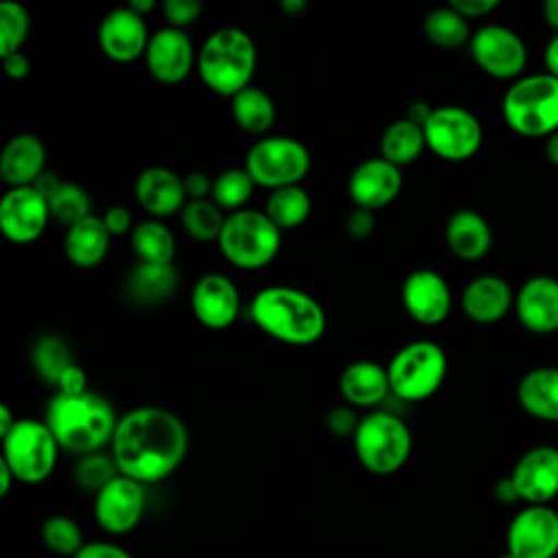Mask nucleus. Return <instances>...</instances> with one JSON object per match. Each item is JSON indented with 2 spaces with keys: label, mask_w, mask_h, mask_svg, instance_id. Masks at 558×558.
<instances>
[{
  "label": "nucleus",
  "mask_w": 558,
  "mask_h": 558,
  "mask_svg": "<svg viewBox=\"0 0 558 558\" xmlns=\"http://www.w3.org/2000/svg\"><path fill=\"white\" fill-rule=\"evenodd\" d=\"M131 248L144 264H172L177 253L174 233L157 218H146L131 231Z\"/></svg>",
  "instance_id": "obj_33"
},
{
  "label": "nucleus",
  "mask_w": 558,
  "mask_h": 558,
  "mask_svg": "<svg viewBox=\"0 0 558 558\" xmlns=\"http://www.w3.org/2000/svg\"><path fill=\"white\" fill-rule=\"evenodd\" d=\"M427 150L445 161L471 159L484 140V131L475 113L458 105L434 107L429 120L423 124Z\"/></svg>",
  "instance_id": "obj_11"
},
{
  "label": "nucleus",
  "mask_w": 558,
  "mask_h": 558,
  "mask_svg": "<svg viewBox=\"0 0 558 558\" xmlns=\"http://www.w3.org/2000/svg\"><path fill=\"white\" fill-rule=\"evenodd\" d=\"M13 482H17L15 475H13V471L0 460V497H7V495H9Z\"/></svg>",
  "instance_id": "obj_55"
},
{
  "label": "nucleus",
  "mask_w": 558,
  "mask_h": 558,
  "mask_svg": "<svg viewBox=\"0 0 558 558\" xmlns=\"http://www.w3.org/2000/svg\"><path fill=\"white\" fill-rule=\"evenodd\" d=\"M111 246V233L107 231L102 216H87L74 227L65 229L63 253L76 268H96L105 262Z\"/></svg>",
  "instance_id": "obj_28"
},
{
  "label": "nucleus",
  "mask_w": 558,
  "mask_h": 558,
  "mask_svg": "<svg viewBox=\"0 0 558 558\" xmlns=\"http://www.w3.org/2000/svg\"><path fill=\"white\" fill-rule=\"evenodd\" d=\"M129 7H131L135 13H140V15L144 17V15H148V13L157 7V2H155V0H131Z\"/></svg>",
  "instance_id": "obj_60"
},
{
  "label": "nucleus",
  "mask_w": 558,
  "mask_h": 558,
  "mask_svg": "<svg viewBox=\"0 0 558 558\" xmlns=\"http://www.w3.org/2000/svg\"><path fill=\"white\" fill-rule=\"evenodd\" d=\"M98 48L100 52L116 63H133L144 59L150 33L140 13L129 4L111 9L98 24Z\"/></svg>",
  "instance_id": "obj_18"
},
{
  "label": "nucleus",
  "mask_w": 558,
  "mask_h": 558,
  "mask_svg": "<svg viewBox=\"0 0 558 558\" xmlns=\"http://www.w3.org/2000/svg\"><path fill=\"white\" fill-rule=\"evenodd\" d=\"M517 399L530 416L558 423V368L538 366L525 373L517 386Z\"/></svg>",
  "instance_id": "obj_29"
},
{
  "label": "nucleus",
  "mask_w": 558,
  "mask_h": 558,
  "mask_svg": "<svg viewBox=\"0 0 558 558\" xmlns=\"http://www.w3.org/2000/svg\"><path fill=\"white\" fill-rule=\"evenodd\" d=\"M432 111H434V107H432L429 102H425V100H412V102L408 105L405 118H408L410 122H414V124L423 126V124L429 120Z\"/></svg>",
  "instance_id": "obj_52"
},
{
  "label": "nucleus",
  "mask_w": 558,
  "mask_h": 558,
  "mask_svg": "<svg viewBox=\"0 0 558 558\" xmlns=\"http://www.w3.org/2000/svg\"><path fill=\"white\" fill-rule=\"evenodd\" d=\"M41 541L46 549L65 558H74L85 545L78 523L65 514H52L44 521Z\"/></svg>",
  "instance_id": "obj_41"
},
{
  "label": "nucleus",
  "mask_w": 558,
  "mask_h": 558,
  "mask_svg": "<svg viewBox=\"0 0 558 558\" xmlns=\"http://www.w3.org/2000/svg\"><path fill=\"white\" fill-rule=\"evenodd\" d=\"M312 168V155L307 146L288 135H266L257 140L244 157V170L255 185L266 190H279L288 185H301Z\"/></svg>",
  "instance_id": "obj_10"
},
{
  "label": "nucleus",
  "mask_w": 558,
  "mask_h": 558,
  "mask_svg": "<svg viewBox=\"0 0 558 558\" xmlns=\"http://www.w3.org/2000/svg\"><path fill=\"white\" fill-rule=\"evenodd\" d=\"M514 493L527 506H549L558 497V449L538 445L527 449L508 475Z\"/></svg>",
  "instance_id": "obj_17"
},
{
  "label": "nucleus",
  "mask_w": 558,
  "mask_h": 558,
  "mask_svg": "<svg viewBox=\"0 0 558 558\" xmlns=\"http://www.w3.org/2000/svg\"><path fill=\"white\" fill-rule=\"evenodd\" d=\"M460 305L469 320L490 325L501 320L510 312V307L514 305V294L504 277L480 275L464 286Z\"/></svg>",
  "instance_id": "obj_24"
},
{
  "label": "nucleus",
  "mask_w": 558,
  "mask_h": 558,
  "mask_svg": "<svg viewBox=\"0 0 558 558\" xmlns=\"http://www.w3.org/2000/svg\"><path fill=\"white\" fill-rule=\"evenodd\" d=\"M20 418H15L13 416V412H11V408L7 405V403H0V438L2 436H7L13 427H15V423H17Z\"/></svg>",
  "instance_id": "obj_54"
},
{
  "label": "nucleus",
  "mask_w": 558,
  "mask_h": 558,
  "mask_svg": "<svg viewBox=\"0 0 558 558\" xmlns=\"http://www.w3.org/2000/svg\"><path fill=\"white\" fill-rule=\"evenodd\" d=\"M362 416L355 414V408L351 405H336L327 412L325 416V425L327 429L338 436V438H353L355 432H357V425H360Z\"/></svg>",
  "instance_id": "obj_44"
},
{
  "label": "nucleus",
  "mask_w": 558,
  "mask_h": 558,
  "mask_svg": "<svg viewBox=\"0 0 558 558\" xmlns=\"http://www.w3.org/2000/svg\"><path fill=\"white\" fill-rule=\"evenodd\" d=\"M120 475V469L111 456V451H96L81 456L74 464V484L85 493L102 490L111 480Z\"/></svg>",
  "instance_id": "obj_40"
},
{
  "label": "nucleus",
  "mask_w": 558,
  "mask_h": 558,
  "mask_svg": "<svg viewBox=\"0 0 558 558\" xmlns=\"http://www.w3.org/2000/svg\"><path fill=\"white\" fill-rule=\"evenodd\" d=\"M190 449L181 416L166 408L140 405L118 418L109 451L122 475L148 486L170 477Z\"/></svg>",
  "instance_id": "obj_1"
},
{
  "label": "nucleus",
  "mask_w": 558,
  "mask_h": 558,
  "mask_svg": "<svg viewBox=\"0 0 558 558\" xmlns=\"http://www.w3.org/2000/svg\"><path fill=\"white\" fill-rule=\"evenodd\" d=\"M144 508L146 486L122 473L94 495V519L100 530L113 536L133 532L144 517Z\"/></svg>",
  "instance_id": "obj_14"
},
{
  "label": "nucleus",
  "mask_w": 558,
  "mask_h": 558,
  "mask_svg": "<svg viewBox=\"0 0 558 558\" xmlns=\"http://www.w3.org/2000/svg\"><path fill=\"white\" fill-rule=\"evenodd\" d=\"M59 442L46 421L20 418L15 427L2 436V462L22 484L46 482L59 460Z\"/></svg>",
  "instance_id": "obj_9"
},
{
  "label": "nucleus",
  "mask_w": 558,
  "mask_h": 558,
  "mask_svg": "<svg viewBox=\"0 0 558 558\" xmlns=\"http://www.w3.org/2000/svg\"><path fill=\"white\" fill-rule=\"evenodd\" d=\"M31 362L35 373L50 386H57L63 371L74 364L70 344L57 333H46L35 340L31 349Z\"/></svg>",
  "instance_id": "obj_36"
},
{
  "label": "nucleus",
  "mask_w": 558,
  "mask_h": 558,
  "mask_svg": "<svg viewBox=\"0 0 558 558\" xmlns=\"http://www.w3.org/2000/svg\"><path fill=\"white\" fill-rule=\"evenodd\" d=\"M190 305L194 318L207 329H227L242 312L240 290L222 272L201 275L192 288Z\"/></svg>",
  "instance_id": "obj_19"
},
{
  "label": "nucleus",
  "mask_w": 558,
  "mask_h": 558,
  "mask_svg": "<svg viewBox=\"0 0 558 558\" xmlns=\"http://www.w3.org/2000/svg\"><path fill=\"white\" fill-rule=\"evenodd\" d=\"M425 37L445 50H453L471 41V26L469 20L462 17L453 7H438L432 9L423 20Z\"/></svg>",
  "instance_id": "obj_35"
},
{
  "label": "nucleus",
  "mask_w": 558,
  "mask_h": 558,
  "mask_svg": "<svg viewBox=\"0 0 558 558\" xmlns=\"http://www.w3.org/2000/svg\"><path fill=\"white\" fill-rule=\"evenodd\" d=\"M2 68H4V74L13 81H22L28 76L31 72V59L20 50V52H13V54H7L2 57Z\"/></svg>",
  "instance_id": "obj_51"
},
{
  "label": "nucleus",
  "mask_w": 558,
  "mask_h": 558,
  "mask_svg": "<svg viewBox=\"0 0 558 558\" xmlns=\"http://www.w3.org/2000/svg\"><path fill=\"white\" fill-rule=\"evenodd\" d=\"M177 288V270L172 264H144L137 266L126 277V292L133 301L142 305H155L166 301Z\"/></svg>",
  "instance_id": "obj_30"
},
{
  "label": "nucleus",
  "mask_w": 558,
  "mask_h": 558,
  "mask_svg": "<svg viewBox=\"0 0 558 558\" xmlns=\"http://www.w3.org/2000/svg\"><path fill=\"white\" fill-rule=\"evenodd\" d=\"M231 118L242 131L264 135L277 120V107L262 87L248 85L231 98Z\"/></svg>",
  "instance_id": "obj_32"
},
{
  "label": "nucleus",
  "mask_w": 558,
  "mask_h": 558,
  "mask_svg": "<svg viewBox=\"0 0 558 558\" xmlns=\"http://www.w3.org/2000/svg\"><path fill=\"white\" fill-rule=\"evenodd\" d=\"M401 168L392 166L379 155L357 163L347 181V194L353 207H362L368 211H377L390 205L401 194Z\"/></svg>",
  "instance_id": "obj_21"
},
{
  "label": "nucleus",
  "mask_w": 558,
  "mask_h": 558,
  "mask_svg": "<svg viewBox=\"0 0 558 558\" xmlns=\"http://www.w3.org/2000/svg\"><path fill=\"white\" fill-rule=\"evenodd\" d=\"M469 50L482 72L493 78H519L527 63L523 39L508 26L486 24L471 35Z\"/></svg>",
  "instance_id": "obj_12"
},
{
  "label": "nucleus",
  "mask_w": 558,
  "mask_h": 558,
  "mask_svg": "<svg viewBox=\"0 0 558 558\" xmlns=\"http://www.w3.org/2000/svg\"><path fill=\"white\" fill-rule=\"evenodd\" d=\"M543 17H545V22L558 33V0H545V4H543Z\"/></svg>",
  "instance_id": "obj_58"
},
{
  "label": "nucleus",
  "mask_w": 558,
  "mask_h": 558,
  "mask_svg": "<svg viewBox=\"0 0 558 558\" xmlns=\"http://www.w3.org/2000/svg\"><path fill=\"white\" fill-rule=\"evenodd\" d=\"M257 68L253 37L238 26L216 28L198 48L196 72L203 85L225 98L246 89Z\"/></svg>",
  "instance_id": "obj_4"
},
{
  "label": "nucleus",
  "mask_w": 558,
  "mask_h": 558,
  "mask_svg": "<svg viewBox=\"0 0 558 558\" xmlns=\"http://www.w3.org/2000/svg\"><path fill=\"white\" fill-rule=\"evenodd\" d=\"M281 229L262 209L244 207L227 214L218 238L220 255L240 270H259L281 251Z\"/></svg>",
  "instance_id": "obj_6"
},
{
  "label": "nucleus",
  "mask_w": 558,
  "mask_h": 558,
  "mask_svg": "<svg viewBox=\"0 0 558 558\" xmlns=\"http://www.w3.org/2000/svg\"><path fill=\"white\" fill-rule=\"evenodd\" d=\"M497 499L499 501H506V504H510V501H514V499H519L517 497V493H514V486H512V482H510V477H506V480H501L499 484H497Z\"/></svg>",
  "instance_id": "obj_57"
},
{
  "label": "nucleus",
  "mask_w": 558,
  "mask_h": 558,
  "mask_svg": "<svg viewBox=\"0 0 558 558\" xmlns=\"http://www.w3.org/2000/svg\"><path fill=\"white\" fill-rule=\"evenodd\" d=\"M504 122L523 137L558 131V78L543 72L517 78L501 100Z\"/></svg>",
  "instance_id": "obj_5"
},
{
  "label": "nucleus",
  "mask_w": 558,
  "mask_h": 558,
  "mask_svg": "<svg viewBox=\"0 0 558 558\" xmlns=\"http://www.w3.org/2000/svg\"><path fill=\"white\" fill-rule=\"evenodd\" d=\"M425 148L427 144L423 126L410 122L408 118L390 122L379 137V157L397 168L414 163Z\"/></svg>",
  "instance_id": "obj_31"
},
{
  "label": "nucleus",
  "mask_w": 558,
  "mask_h": 558,
  "mask_svg": "<svg viewBox=\"0 0 558 558\" xmlns=\"http://www.w3.org/2000/svg\"><path fill=\"white\" fill-rule=\"evenodd\" d=\"M340 395L351 408H377L390 392L388 371L373 360H355L347 364L338 379Z\"/></svg>",
  "instance_id": "obj_26"
},
{
  "label": "nucleus",
  "mask_w": 558,
  "mask_h": 558,
  "mask_svg": "<svg viewBox=\"0 0 558 558\" xmlns=\"http://www.w3.org/2000/svg\"><path fill=\"white\" fill-rule=\"evenodd\" d=\"M102 222L107 227V231L111 233V238H118V235H131V231L135 229L133 225V214L129 211V207L124 205H111L105 209L102 214Z\"/></svg>",
  "instance_id": "obj_46"
},
{
  "label": "nucleus",
  "mask_w": 558,
  "mask_h": 558,
  "mask_svg": "<svg viewBox=\"0 0 558 558\" xmlns=\"http://www.w3.org/2000/svg\"><path fill=\"white\" fill-rule=\"evenodd\" d=\"M87 390V373L76 362L68 366L57 381V392L61 395H83Z\"/></svg>",
  "instance_id": "obj_47"
},
{
  "label": "nucleus",
  "mask_w": 558,
  "mask_h": 558,
  "mask_svg": "<svg viewBox=\"0 0 558 558\" xmlns=\"http://www.w3.org/2000/svg\"><path fill=\"white\" fill-rule=\"evenodd\" d=\"M405 314L425 327L440 325L451 312V290L445 277L432 268L412 270L401 286Z\"/></svg>",
  "instance_id": "obj_20"
},
{
  "label": "nucleus",
  "mask_w": 558,
  "mask_h": 558,
  "mask_svg": "<svg viewBox=\"0 0 558 558\" xmlns=\"http://www.w3.org/2000/svg\"><path fill=\"white\" fill-rule=\"evenodd\" d=\"M506 551L517 558L558 556V512L551 506H525L506 530Z\"/></svg>",
  "instance_id": "obj_13"
},
{
  "label": "nucleus",
  "mask_w": 558,
  "mask_h": 558,
  "mask_svg": "<svg viewBox=\"0 0 558 558\" xmlns=\"http://www.w3.org/2000/svg\"><path fill=\"white\" fill-rule=\"evenodd\" d=\"M545 155L551 163L558 166V131H554L545 142Z\"/></svg>",
  "instance_id": "obj_59"
},
{
  "label": "nucleus",
  "mask_w": 558,
  "mask_h": 558,
  "mask_svg": "<svg viewBox=\"0 0 558 558\" xmlns=\"http://www.w3.org/2000/svg\"><path fill=\"white\" fill-rule=\"evenodd\" d=\"M255 181L244 168H227L214 179L211 187V201L225 211L233 214L246 207L255 192Z\"/></svg>",
  "instance_id": "obj_38"
},
{
  "label": "nucleus",
  "mask_w": 558,
  "mask_h": 558,
  "mask_svg": "<svg viewBox=\"0 0 558 558\" xmlns=\"http://www.w3.org/2000/svg\"><path fill=\"white\" fill-rule=\"evenodd\" d=\"M183 185H185V194L187 201H205L211 198V187H214V179H209L205 172L194 170L187 172L183 177Z\"/></svg>",
  "instance_id": "obj_49"
},
{
  "label": "nucleus",
  "mask_w": 558,
  "mask_h": 558,
  "mask_svg": "<svg viewBox=\"0 0 558 558\" xmlns=\"http://www.w3.org/2000/svg\"><path fill=\"white\" fill-rule=\"evenodd\" d=\"M281 11L290 17H299L301 13L307 11V2L305 0H281Z\"/></svg>",
  "instance_id": "obj_56"
},
{
  "label": "nucleus",
  "mask_w": 558,
  "mask_h": 558,
  "mask_svg": "<svg viewBox=\"0 0 558 558\" xmlns=\"http://www.w3.org/2000/svg\"><path fill=\"white\" fill-rule=\"evenodd\" d=\"M499 558H517V556H512V554H508V551H504Z\"/></svg>",
  "instance_id": "obj_61"
},
{
  "label": "nucleus",
  "mask_w": 558,
  "mask_h": 558,
  "mask_svg": "<svg viewBox=\"0 0 558 558\" xmlns=\"http://www.w3.org/2000/svg\"><path fill=\"white\" fill-rule=\"evenodd\" d=\"M390 392L401 401L429 399L447 377V355L434 340L403 344L386 364Z\"/></svg>",
  "instance_id": "obj_8"
},
{
  "label": "nucleus",
  "mask_w": 558,
  "mask_h": 558,
  "mask_svg": "<svg viewBox=\"0 0 558 558\" xmlns=\"http://www.w3.org/2000/svg\"><path fill=\"white\" fill-rule=\"evenodd\" d=\"M447 248L462 262L482 259L493 246L490 225L475 209H458L445 225Z\"/></svg>",
  "instance_id": "obj_27"
},
{
  "label": "nucleus",
  "mask_w": 558,
  "mask_h": 558,
  "mask_svg": "<svg viewBox=\"0 0 558 558\" xmlns=\"http://www.w3.org/2000/svg\"><path fill=\"white\" fill-rule=\"evenodd\" d=\"M266 216L281 231H292L301 227L312 214V196L303 185H288L272 190L264 205Z\"/></svg>",
  "instance_id": "obj_34"
},
{
  "label": "nucleus",
  "mask_w": 558,
  "mask_h": 558,
  "mask_svg": "<svg viewBox=\"0 0 558 558\" xmlns=\"http://www.w3.org/2000/svg\"><path fill=\"white\" fill-rule=\"evenodd\" d=\"M248 316L266 336L292 347L314 344L327 329L323 305L312 294L292 286L257 290L248 303Z\"/></svg>",
  "instance_id": "obj_2"
},
{
  "label": "nucleus",
  "mask_w": 558,
  "mask_h": 558,
  "mask_svg": "<svg viewBox=\"0 0 558 558\" xmlns=\"http://www.w3.org/2000/svg\"><path fill=\"white\" fill-rule=\"evenodd\" d=\"M353 440L357 462L373 475H392L410 458L412 434L405 421L386 410L362 416Z\"/></svg>",
  "instance_id": "obj_7"
},
{
  "label": "nucleus",
  "mask_w": 558,
  "mask_h": 558,
  "mask_svg": "<svg viewBox=\"0 0 558 558\" xmlns=\"http://www.w3.org/2000/svg\"><path fill=\"white\" fill-rule=\"evenodd\" d=\"M181 227L196 242H218L227 214L211 201H187L181 209Z\"/></svg>",
  "instance_id": "obj_37"
},
{
  "label": "nucleus",
  "mask_w": 558,
  "mask_h": 558,
  "mask_svg": "<svg viewBox=\"0 0 558 558\" xmlns=\"http://www.w3.org/2000/svg\"><path fill=\"white\" fill-rule=\"evenodd\" d=\"M543 59H545L547 74H551V76H556V78H558V33L547 41Z\"/></svg>",
  "instance_id": "obj_53"
},
{
  "label": "nucleus",
  "mask_w": 558,
  "mask_h": 558,
  "mask_svg": "<svg viewBox=\"0 0 558 558\" xmlns=\"http://www.w3.org/2000/svg\"><path fill=\"white\" fill-rule=\"evenodd\" d=\"M449 7H453L462 17H484L490 11L499 7V0H451Z\"/></svg>",
  "instance_id": "obj_50"
},
{
  "label": "nucleus",
  "mask_w": 558,
  "mask_h": 558,
  "mask_svg": "<svg viewBox=\"0 0 558 558\" xmlns=\"http://www.w3.org/2000/svg\"><path fill=\"white\" fill-rule=\"evenodd\" d=\"M48 209L54 222L70 229L92 216V198L83 185L63 181L59 190L48 198Z\"/></svg>",
  "instance_id": "obj_39"
},
{
  "label": "nucleus",
  "mask_w": 558,
  "mask_h": 558,
  "mask_svg": "<svg viewBox=\"0 0 558 558\" xmlns=\"http://www.w3.org/2000/svg\"><path fill=\"white\" fill-rule=\"evenodd\" d=\"M161 13L172 28H185L194 24L201 13H203V2L201 0H163Z\"/></svg>",
  "instance_id": "obj_43"
},
{
  "label": "nucleus",
  "mask_w": 558,
  "mask_h": 558,
  "mask_svg": "<svg viewBox=\"0 0 558 558\" xmlns=\"http://www.w3.org/2000/svg\"><path fill=\"white\" fill-rule=\"evenodd\" d=\"M137 205L148 214V218H170L181 214L187 203L183 177L166 166L144 168L133 185Z\"/></svg>",
  "instance_id": "obj_22"
},
{
  "label": "nucleus",
  "mask_w": 558,
  "mask_h": 558,
  "mask_svg": "<svg viewBox=\"0 0 558 558\" xmlns=\"http://www.w3.org/2000/svg\"><path fill=\"white\" fill-rule=\"evenodd\" d=\"M46 172V146L33 133L13 135L0 153V177L9 187H33Z\"/></svg>",
  "instance_id": "obj_25"
},
{
  "label": "nucleus",
  "mask_w": 558,
  "mask_h": 558,
  "mask_svg": "<svg viewBox=\"0 0 558 558\" xmlns=\"http://www.w3.org/2000/svg\"><path fill=\"white\" fill-rule=\"evenodd\" d=\"M118 418L120 416L105 397L87 390L83 395L54 392L48 401L44 421L54 434L61 451L81 458L111 445Z\"/></svg>",
  "instance_id": "obj_3"
},
{
  "label": "nucleus",
  "mask_w": 558,
  "mask_h": 558,
  "mask_svg": "<svg viewBox=\"0 0 558 558\" xmlns=\"http://www.w3.org/2000/svg\"><path fill=\"white\" fill-rule=\"evenodd\" d=\"M344 229L353 240H366L375 231V211L353 207L344 218Z\"/></svg>",
  "instance_id": "obj_45"
},
{
  "label": "nucleus",
  "mask_w": 558,
  "mask_h": 558,
  "mask_svg": "<svg viewBox=\"0 0 558 558\" xmlns=\"http://www.w3.org/2000/svg\"><path fill=\"white\" fill-rule=\"evenodd\" d=\"M31 31V13L15 0L0 2V54H13L22 50Z\"/></svg>",
  "instance_id": "obj_42"
},
{
  "label": "nucleus",
  "mask_w": 558,
  "mask_h": 558,
  "mask_svg": "<svg viewBox=\"0 0 558 558\" xmlns=\"http://www.w3.org/2000/svg\"><path fill=\"white\" fill-rule=\"evenodd\" d=\"M196 54L198 50L185 31L163 26L150 33L144 63L155 81L163 85H177L185 81L192 70H196Z\"/></svg>",
  "instance_id": "obj_15"
},
{
  "label": "nucleus",
  "mask_w": 558,
  "mask_h": 558,
  "mask_svg": "<svg viewBox=\"0 0 558 558\" xmlns=\"http://www.w3.org/2000/svg\"><path fill=\"white\" fill-rule=\"evenodd\" d=\"M519 323L538 336L558 331V279L549 275L530 277L514 294Z\"/></svg>",
  "instance_id": "obj_23"
},
{
  "label": "nucleus",
  "mask_w": 558,
  "mask_h": 558,
  "mask_svg": "<svg viewBox=\"0 0 558 558\" xmlns=\"http://www.w3.org/2000/svg\"><path fill=\"white\" fill-rule=\"evenodd\" d=\"M74 558H133L122 545L109 541H89Z\"/></svg>",
  "instance_id": "obj_48"
},
{
  "label": "nucleus",
  "mask_w": 558,
  "mask_h": 558,
  "mask_svg": "<svg viewBox=\"0 0 558 558\" xmlns=\"http://www.w3.org/2000/svg\"><path fill=\"white\" fill-rule=\"evenodd\" d=\"M48 201L35 187H9L0 201V231L13 244L39 240L50 222Z\"/></svg>",
  "instance_id": "obj_16"
}]
</instances>
